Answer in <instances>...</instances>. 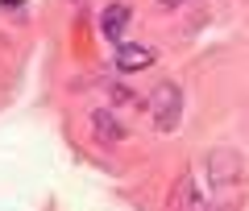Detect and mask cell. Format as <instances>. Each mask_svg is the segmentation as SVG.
<instances>
[{
	"mask_svg": "<svg viewBox=\"0 0 249 211\" xmlns=\"http://www.w3.org/2000/svg\"><path fill=\"white\" fill-rule=\"evenodd\" d=\"M88 124H91V132H96L100 145H121V141H124V124L116 120L108 108H96V112L88 116Z\"/></svg>",
	"mask_w": 249,
	"mask_h": 211,
	"instance_id": "cell-5",
	"label": "cell"
},
{
	"mask_svg": "<svg viewBox=\"0 0 249 211\" xmlns=\"http://www.w3.org/2000/svg\"><path fill=\"white\" fill-rule=\"evenodd\" d=\"M124 25H129V4H108V9L100 13V33H104L108 42L121 46L124 42Z\"/></svg>",
	"mask_w": 249,
	"mask_h": 211,
	"instance_id": "cell-6",
	"label": "cell"
},
{
	"mask_svg": "<svg viewBox=\"0 0 249 211\" xmlns=\"http://www.w3.org/2000/svg\"><path fill=\"white\" fill-rule=\"evenodd\" d=\"M4 4H21V0H4Z\"/></svg>",
	"mask_w": 249,
	"mask_h": 211,
	"instance_id": "cell-9",
	"label": "cell"
},
{
	"mask_svg": "<svg viewBox=\"0 0 249 211\" xmlns=\"http://www.w3.org/2000/svg\"><path fill=\"white\" fill-rule=\"evenodd\" d=\"M170 211H220V207H216L212 199H204V195L196 191V178L183 170V174L175 178V186H170Z\"/></svg>",
	"mask_w": 249,
	"mask_h": 211,
	"instance_id": "cell-3",
	"label": "cell"
},
{
	"mask_svg": "<svg viewBox=\"0 0 249 211\" xmlns=\"http://www.w3.org/2000/svg\"><path fill=\"white\" fill-rule=\"evenodd\" d=\"M154 58H158V50L145 46V42H121V46H116V70H124V75L145 70Z\"/></svg>",
	"mask_w": 249,
	"mask_h": 211,
	"instance_id": "cell-4",
	"label": "cell"
},
{
	"mask_svg": "<svg viewBox=\"0 0 249 211\" xmlns=\"http://www.w3.org/2000/svg\"><path fill=\"white\" fill-rule=\"evenodd\" d=\"M129 99H133V96H129L124 87H112V104H129Z\"/></svg>",
	"mask_w": 249,
	"mask_h": 211,
	"instance_id": "cell-7",
	"label": "cell"
},
{
	"mask_svg": "<svg viewBox=\"0 0 249 211\" xmlns=\"http://www.w3.org/2000/svg\"><path fill=\"white\" fill-rule=\"evenodd\" d=\"M145 108H150V120L158 132H175L178 120H183V91L175 83H158L145 99Z\"/></svg>",
	"mask_w": 249,
	"mask_h": 211,
	"instance_id": "cell-2",
	"label": "cell"
},
{
	"mask_svg": "<svg viewBox=\"0 0 249 211\" xmlns=\"http://www.w3.org/2000/svg\"><path fill=\"white\" fill-rule=\"evenodd\" d=\"M158 4L162 9H175V4H183V0H158Z\"/></svg>",
	"mask_w": 249,
	"mask_h": 211,
	"instance_id": "cell-8",
	"label": "cell"
},
{
	"mask_svg": "<svg viewBox=\"0 0 249 211\" xmlns=\"http://www.w3.org/2000/svg\"><path fill=\"white\" fill-rule=\"evenodd\" d=\"M208 182H212V203L220 211L237 207L245 195V158L237 149H212L208 153Z\"/></svg>",
	"mask_w": 249,
	"mask_h": 211,
	"instance_id": "cell-1",
	"label": "cell"
}]
</instances>
